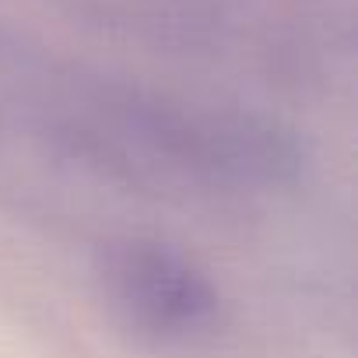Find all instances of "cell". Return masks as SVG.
I'll use <instances>...</instances> for the list:
<instances>
[{
  "label": "cell",
  "instance_id": "1",
  "mask_svg": "<svg viewBox=\"0 0 358 358\" xmlns=\"http://www.w3.org/2000/svg\"><path fill=\"white\" fill-rule=\"evenodd\" d=\"M39 127L67 158L151 194H250L285 183L295 169L292 141L257 120L95 102Z\"/></svg>",
  "mask_w": 358,
  "mask_h": 358
},
{
  "label": "cell",
  "instance_id": "2",
  "mask_svg": "<svg viewBox=\"0 0 358 358\" xmlns=\"http://www.w3.org/2000/svg\"><path fill=\"white\" fill-rule=\"evenodd\" d=\"M95 281L116 327L151 351H197L222 330V295L211 278L158 239L102 243Z\"/></svg>",
  "mask_w": 358,
  "mask_h": 358
}]
</instances>
